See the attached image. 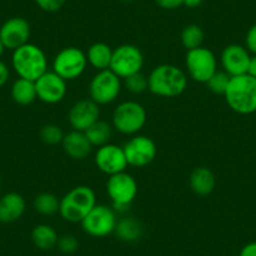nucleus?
Here are the masks:
<instances>
[{
    "label": "nucleus",
    "instance_id": "obj_1",
    "mask_svg": "<svg viewBox=\"0 0 256 256\" xmlns=\"http://www.w3.org/2000/svg\"><path fill=\"white\" fill-rule=\"evenodd\" d=\"M188 77L174 64H160L148 76V90L162 98H174L186 90Z\"/></svg>",
    "mask_w": 256,
    "mask_h": 256
},
{
    "label": "nucleus",
    "instance_id": "obj_2",
    "mask_svg": "<svg viewBox=\"0 0 256 256\" xmlns=\"http://www.w3.org/2000/svg\"><path fill=\"white\" fill-rule=\"evenodd\" d=\"M12 64L19 78L36 82L48 70V58L40 46L26 43L13 50Z\"/></svg>",
    "mask_w": 256,
    "mask_h": 256
},
{
    "label": "nucleus",
    "instance_id": "obj_3",
    "mask_svg": "<svg viewBox=\"0 0 256 256\" xmlns=\"http://www.w3.org/2000/svg\"><path fill=\"white\" fill-rule=\"evenodd\" d=\"M97 205V198L93 188L86 184L76 186L60 198L59 215L68 222H82L83 218Z\"/></svg>",
    "mask_w": 256,
    "mask_h": 256
},
{
    "label": "nucleus",
    "instance_id": "obj_4",
    "mask_svg": "<svg viewBox=\"0 0 256 256\" xmlns=\"http://www.w3.org/2000/svg\"><path fill=\"white\" fill-rule=\"evenodd\" d=\"M226 103L238 114L256 112V78L248 74L231 77L225 94Z\"/></svg>",
    "mask_w": 256,
    "mask_h": 256
},
{
    "label": "nucleus",
    "instance_id": "obj_5",
    "mask_svg": "<svg viewBox=\"0 0 256 256\" xmlns=\"http://www.w3.org/2000/svg\"><path fill=\"white\" fill-rule=\"evenodd\" d=\"M106 191L112 201L116 212L124 214L130 210L138 194V184L131 174L123 171L108 177Z\"/></svg>",
    "mask_w": 256,
    "mask_h": 256
},
{
    "label": "nucleus",
    "instance_id": "obj_6",
    "mask_svg": "<svg viewBox=\"0 0 256 256\" xmlns=\"http://www.w3.org/2000/svg\"><path fill=\"white\" fill-rule=\"evenodd\" d=\"M147 122V110L136 100H124L112 113V127L127 136L138 134Z\"/></svg>",
    "mask_w": 256,
    "mask_h": 256
},
{
    "label": "nucleus",
    "instance_id": "obj_7",
    "mask_svg": "<svg viewBox=\"0 0 256 256\" xmlns=\"http://www.w3.org/2000/svg\"><path fill=\"white\" fill-rule=\"evenodd\" d=\"M88 66L87 56L77 46H67L56 53L53 59L52 70L64 80H74L86 72Z\"/></svg>",
    "mask_w": 256,
    "mask_h": 256
},
{
    "label": "nucleus",
    "instance_id": "obj_8",
    "mask_svg": "<svg viewBox=\"0 0 256 256\" xmlns=\"http://www.w3.org/2000/svg\"><path fill=\"white\" fill-rule=\"evenodd\" d=\"M186 74L198 83H206L218 72V58L212 50L205 46L187 50Z\"/></svg>",
    "mask_w": 256,
    "mask_h": 256
},
{
    "label": "nucleus",
    "instance_id": "obj_9",
    "mask_svg": "<svg viewBox=\"0 0 256 256\" xmlns=\"http://www.w3.org/2000/svg\"><path fill=\"white\" fill-rule=\"evenodd\" d=\"M144 64V56L138 46L134 44H122L113 49L110 70L123 80L134 73L142 72Z\"/></svg>",
    "mask_w": 256,
    "mask_h": 256
},
{
    "label": "nucleus",
    "instance_id": "obj_10",
    "mask_svg": "<svg viewBox=\"0 0 256 256\" xmlns=\"http://www.w3.org/2000/svg\"><path fill=\"white\" fill-rule=\"evenodd\" d=\"M123 82L110 70H100L90 82V98L98 106L110 104L120 94Z\"/></svg>",
    "mask_w": 256,
    "mask_h": 256
},
{
    "label": "nucleus",
    "instance_id": "obj_11",
    "mask_svg": "<svg viewBox=\"0 0 256 256\" xmlns=\"http://www.w3.org/2000/svg\"><path fill=\"white\" fill-rule=\"evenodd\" d=\"M117 221V212L112 206L97 204L83 218L80 225L87 235L100 238L114 232Z\"/></svg>",
    "mask_w": 256,
    "mask_h": 256
},
{
    "label": "nucleus",
    "instance_id": "obj_12",
    "mask_svg": "<svg viewBox=\"0 0 256 256\" xmlns=\"http://www.w3.org/2000/svg\"><path fill=\"white\" fill-rule=\"evenodd\" d=\"M128 166L144 167L154 162L157 156L156 142L148 136L134 134L123 146Z\"/></svg>",
    "mask_w": 256,
    "mask_h": 256
},
{
    "label": "nucleus",
    "instance_id": "obj_13",
    "mask_svg": "<svg viewBox=\"0 0 256 256\" xmlns=\"http://www.w3.org/2000/svg\"><path fill=\"white\" fill-rule=\"evenodd\" d=\"M36 90L39 100L46 104H56L67 94V80L53 70H46L36 80Z\"/></svg>",
    "mask_w": 256,
    "mask_h": 256
},
{
    "label": "nucleus",
    "instance_id": "obj_14",
    "mask_svg": "<svg viewBox=\"0 0 256 256\" xmlns=\"http://www.w3.org/2000/svg\"><path fill=\"white\" fill-rule=\"evenodd\" d=\"M94 164L100 172L108 176L126 171L128 167L123 147L114 144H107L98 147L94 154Z\"/></svg>",
    "mask_w": 256,
    "mask_h": 256
},
{
    "label": "nucleus",
    "instance_id": "obj_15",
    "mask_svg": "<svg viewBox=\"0 0 256 256\" xmlns=\"http://www.w3.org/2000/svg\"><path fill=\"white\" fill-rule=\"evenodd\" d=\"M30 24L22 16H13L0 26V40L4 46L10 50H16L19 46L29 43L30 38Z\"/></svg>",
    "mask_w": 256,
    "mask_h": 256
},
{
    "label": "nucleus",
    "instance_id": "obj_16",
    "mask_svg": "<svg viewBox=\"0 0 256 256\" xmlns=\"http://www.w3.org/2000/svg\"><path fill=\"white\" fill-rule=\"evenodd\" d=\"M250 59V52L246 46L240 44H228L221 53L220 62L224 72L228 73L230 77H238L248 74Z\"/></svg>",
    "mask_w": 256,
    "mask_h": 256
},
{
    "label": "nucleus",
    "instance_id": "obj_17",
    "mask_svg": "<svg viewBox=\"0 0 256 256\" xmlns=\"http://www.w3.org/2000/svg\"><path fill=\"white\" fill-rule=\"evenodd\" d=\"M100 106L92 100H80L76 102L70 107L68 113V120L70 127L74 131L84 132L88 128L100 120Z\"/></svg>",
    "mask_w": 256,
    "mask_h": 256
},
{
    "label": "nucleus",
    "instance_id": "obj_18",
    "mask_svg": "<svg viewBox=\"0 0 256 256\" xmlns=\"http://www.w3.org/2000/svg\"><path fill=\"white\" fill-rule=\"evenodd\" d=\"M60 144L64 154L72 160H78V161L87 158L93 148L84 132L74 131V130L64 134Z\"/></svg>",
    "mask_w": 256,
    "mask_h": 256
},
{
    "label": "nucleus",
    "instance_id": "obj_19",
    "mask_svg": "<svg viewBox=\"0 0 256 256\" xmlns=\"http://www.w3.org/2000/svg\"><path fill=\"white\" fill-rule=\"evenodd\" d=\"M26 202L18 192H9L0 198V222L12 224L24 215Z\"/></svg>",
    "mask_w": 256,
    "mask_h": 256
},
{
    "label": "nucleus",
    "instance_id": "obj_20",
    "mask_svg": "<svg viewBox=\"0 0 256 256\" xmlns=\"http://www.w3.org/2000/svg\"><path fill=\"white\" fill-rule=\"evenodd\" d=\"M190 187L196 195L208 196L215 190L216 177L208 167H196L190 174Z\"/></svg>",
    "mask_w": 256,
    "mask_h": 256
},
{
    "label": "nucleus",
    "instance_id": "obj_21",
    "mask_svg": "<svg viewBox=\"0 0 256 256\" xmlns=\"http://www.w3.org/2000/svg\"><path fill=\"white\" fill-rule=\"evenodd\" d=\"M112 54L113 49L108 46L107 43H102V42H98V43L92 44V46L88 48L87 53V60L90 66H92L94 70H110V60H112Z\"/></svg>",
    "mask_w": 256,
    "mask_h": 256
},
{
    "label": "nucleus",
    "instance_id": "obj_22",
    "mask_svg": "<svg viewBox=\"0 0 256 256\" xmlns=\"http://www.w3.org/2000/svg\"><path fill=\"white\" fill-rule=\"evenodd\" d=\"M116 236L120 238V241L124 242H134L138 241L142 238L144 234V226L132 216H124V218H120L116 225L114 232Z\"/></svg>",
    "mask_w": 256,
    "mask_h": 256
},
{
    "label": "nucleus",
    "instance_id": "obj_23",
    "mask_svg": "<svg viewBox=\"0 0 256 256\" xmlns=\"http://www.w3.org/2000/svg\"><path fill=\"white\" fill-rule=\"evenodd\" d=\"M10 94L14 102L19 106H29L36 102V100H38L36 82L24 80V78H18L13 83Z\"/></svg>",
    "mask_w": 256,
    "mask_h": 256
},
{
    "label": "nucleus",
    "instance_id": "obj_24",
    "mask_svg": "<svg viewBox=\"0 0 256 256\" xmlns=\"http://www.w3.org/2000/svg\"><path fill=\"white\" fill-rule=\"evenodd\" d=\"M59 235L53 226L48 224L36 225L32 231V241L34 246L40 250H52L56 248Z\"/></svg>",
    "mask_w": 256,
    "mask_h": 256
},
{
    "label": "nucleus",
    "instance_id": "obj_25",
    "mask_svg": "<svg viewBox=\"0 0 256 256\" xmlns=\"http://www.w3.org/2000/svg\"><path fill=\"white\" fill-rule=\"evenodd\" d=\"M84 134L93 147H100L110 144L113 134V127L110 123L98 120L88 128L87 131H84Z\"/></svg>",
    "mask_w": 256,
    "mask_h": 256
},
{
    "label": "nucleus",
    "instance_id": "obj_26",
    "mask_svg": "<svg viewBox=\"0 0 256 256\" xmlns=\"http://www.w3.org/2000/svg\"><path fill=\"white\" fill-rule=\"evenodd\" d=\"M60 198H56L52 192H42L34 198V210L43 216H53L59 214Z\"/></svg>",
    "mask_w": 256,
    "mask_h": 256
},
{
    "label": "nucleus",
    "instance_id": "obj_27",
    "mask_svg": "<svg viewBox=\"0 0 256 256\" xmlns=\"http://www.w3.org/2000/svg\"><path fill=\"white\" fill-rule=\"evenodd\" d=\"M205 40V33L198 24H188L181 32V43L187 50L202 46Z\"/></svg>",
    "mask_w": 256,
    "mask_h": 256
},
{
    "label": "nucleus",
    "instance_id": "obj_28",
    "mask_svg": "<svg viewBox=\"0 0 256 256\" xmlns=\"http://www.w3.org/2000/svg\"><path fill=\"white\" fill-rule=\"evenodd\" d=\"M123 86L128 92L134 93V94H141V93L148 90V77L142 72L134 73L123 80Z\"/></svg>",
    "mask_w": 256,
    "mask_h": 256
},
{
    "label": "nucleus",
    "instance_id": "obj_29",
    "mask_svg": "<svg viewBox=\"0 0 256 256\" xmlns=\"http://www.w3.org/2000/svg\"><path fill=\"white\" fill-rule=\"evenodd\" d=\"M39 136H40L42 141L46 144H48V146H56V144H62L64 134L58 124L48 123V124H44L40 128Z\"/></svg>",
    "mask_w": 256,
    "mask_h": 256
},
{
    "label": "nucleus",
    "instance_id": "obj_30",
    "mask_svg": "<svg viewBox=\"0 0 256 256\" xmlns=\"http://www.w3.org/2000/svg\"><path fill=\"white\" fill-rule=\"evenodd\" d=\"M231 77L224 70H218L208 82L205 83L208 86V90H211L215 94H225L226 90H228V86L230 83Z\"/></svg>",
    "mask_w": 256,
    "mask_h": 256
},
{
    "label": "nucleus",
    "instance_id": "obj_31",
    "mask_svg": "<svg viewBox=\"0 0 256 256\" xmlns=\"http://www.w3.org/2000/svg\"><path fill=\"white\" fill-rule=\"evenodd\" d=\"M56 248H59V251L68 255V254H73L78 250V248H80V241L73 235L59 236Z\"/></svg>",
    "mask_w": 256,
    "mask_h": 256
},
{
    "label": "nucleus",
    "instance_id": "obj_32",
    "mask_svg": "<svg viewBox=\"0 0 256 256\" xmlns=\"http://www.w3.org/2000/svg\"><path fill=\"white\" fill-rule=\"evenodd\" d=\"M39 9L46 13H56L60 10L67 0H34Z\"/></svg>",
    "mask_w": 256,
    "mask_h": 256
},
{
    "label": "nucleus",
    "instance_id": "obj_33",
    "mask_svg": "<svg viewBox=\"0 0 256 256\" xmlns=\"http://www.w3.org/2000/svg\"><path fill=\"white\" fill-rule=\"evenodd\" d=\"M245 46L250 53L256 56V24L250 26V29H248V33H246Z\"/></svg>",
    "mask_w": 256,
    "mask_h": 256
},
{
    "label": "nucleus",
    "instance_id": "obj_34",
    "mask_svg": "<svg viewBox=\"0 0 256 256\" xmlns=\"http://www.w3.org/2000/svg\"><path fill=\"white\" fill-rule=\"evenodd\" d=\"M154 3L164 10H174L184 6V0H154Z\"/></svg>",
    "mask_w": 256,
    "mask_h": 256
},
{
    "label": "nucleus",
    "instance_id": "obj_35",
    "mask_svg": "<svg viewBox=\"0 0 256 256\" xmlns=\"http://www.w3.org/2000/svg\"><path fill=\"white\" fill-rule=\"evenodd\" d=\"M10 77V70L4 62L0 60V88L6 84Z\"/></svg>",
    "mask_w": 256,
    "mask_h": 256
},
{
    "label": "nucleus",
    "instance_id": "obj_36",
    "mask_svg": "<svg viewBox=\"0 0 256 256\" xmlns=\"http://www.w3.org/2000/svg\"><path fill=\"white\" fill-rule=\"evenodd\" d=\"M238 256H256V241L246 244L240 250Z\"/></svg>",
    "mask_w": 256,
    "mask_h": 256
},
{
    "label": "nucleus",
    "instance_id": "obj_37",
    "mask_svg": "<svg viewBox=\"0 0 256 256\" xmlns=\"http://www.w3.org/2000/svg\"><path fill=\"white\" fill-rule=\"evenodd\" d=\"M248 74L251 77L256 78V56H252L250 59V63H248Z\"/></svg>",
    "mask_w": 256,
    "mask_h": 256
},
{
    "label": "nucleus",
    "instance_id": "obj_38",
    "mask_svg": "<svg viewBox=\"0 0 256 256\" xmlns=\"http://www.w3.org/2000/svg\"><path fill=\"white\" fill-rule=\"evenodd\" d=\"M204 0H184V6L190 9H195L202 4Z\"/></svg>",
    "mask_w": 256,
    "mask_h": 256
},
{
    "label": "nucleus",
    "instance_id": "obj_39",
    "mask_svg": "<svg viewBox=\"0 0 256 256\" xmlns=\"http://www.w3.org/2000/svg\"><path fill=\"white\" fill-rule=\"evenodd\" d=\"M6 46H4V44H3V42H2V40H0V56H3V54H4V52H6Z\"/></svg>",
    "mask_w": 256,
    "mask_h": 256
},
{
    "label": "nucleus",
    "instance_id": "obj_40",
    "mask_svg": "<svg viewBox=\"0 0 256 256\" xmlns=\"http://www.w3.org/2000/svg\"><path fill=\"white\" fill-rule=\"evenodd\" d=\"M120 2H124V3H131L134 0H120Z\"/></svg>",
    "mask_w": 256,
    "mask_h": 256
},
{
    "label": "nucleus",
    "instance_id": "obj_41",
    "mask_svg": "<svg viewBox=\"0 0 256 256\" xmlns=\"http://www.w3.org/2000/svg\"><path fill=\"white\" fill-rule=\"evenodd\" d=\"M2 184H3V181H2V176H0V188H2Z\"/></svg>",
    "mask_w": 256,
    "mask_h": 256
}]
</instances>
